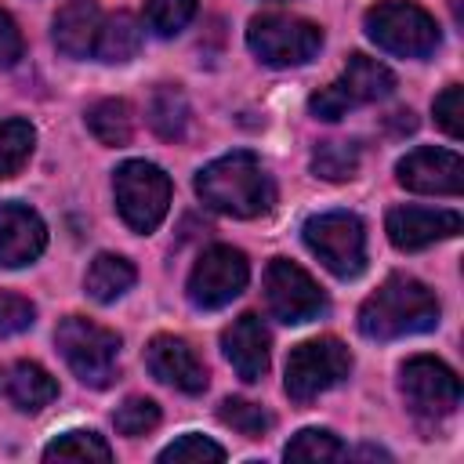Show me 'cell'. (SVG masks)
I'll list each match as a JSON object with an SVG mask.
<instances>
[{
  "mask_svg": "<svg viewBox=\"0 0 464 464\" xmlns=\"http://www.w3.org/2000/svg\"><path fill=\"white\" fill-rule=\"evenodd\" d=\"M199 199L228 218H261L276 203V185L254 152H228L196 174Z\"/></svg>",
  "mask_w": 464,
  "mask_h": 464,
  "instance_id": "cell-1",
  "label": "cell"
},
{
  "mask_svg": "<svg viewBox=\"0 0 464 464\" xmlns=\"http://www.w3.org/2000/svg\"><path fill=\"white\" fill-rule=\"evenodd\" d=\"M439 323V297L413 276H388L359 308V330L373 341L424 334Z\"/></svg>",
  "mask_w": 464,
  "mask_h": 464,
  "instance_id": "cell-2",
  "label": "cell"
},
{
  "mask_svg": "<svg viewBox=\"0 0 464 464\" xmlns=\"http://www.w3.org/2000/svg\"><path fill=\"white\" fill-rule=\"evenodd\" d=\"M54 344L69 370L87 384V388H109L120 373V337L94 319L83 315H65L54 330Z\"/></svg>",
  "mask_w": 464,
  "mask_h": 464,
  "instance_id": "cell-3",
  "label": "cell"
},
{
  "mask_svg": "<svg viewBox=\"0 0 464 464\" xmlns=\"http://www.w3.org/2000/svg\"><path fill=\"white\" fill-rule=\"evenodd\" d=\"M366 33L377 47L402 58H428L439 47L435 18L413 0H381L366 11Z\"/></svg>",
  "mask_w": 464,
  "mask_h": 464,
  "instance_id": "cell-4",
  "label": "cell"
},
{
  "mask_svg": "<svg viewBox=\"0 0 464 464\" xmlns=\"http://www.w3.org/2000/svg\"><path fill=\"white\" fill-rule=\"evenodd\" d=\"M116 210L134 232H152L170 207V178L149 160H127L112 178Z\"/></svg>",
  "mask_w": 464,
  "mask_h": 464,
  "instance_id": "cell-5",
  "label": "cell"
},
{
  "mask_svg": "<svg viewBox=\"0 0 464 464\" xmlns=\"http://www.w3.org/2000/svg\"><path fill=\"white\" fill-rule=\"evenodd\" d=\"M246 44L265 65L286 69V65H304L308 58L319 54L323 29L297 14H257L246 25Z\"/></svg>",
  "mask_w": 464,
  "mask_h": 464,
  "instance_id": "cell-6",
  "label": "cell"
},
{
  "mask_svg": "<svg viewBox=\"0 0 464 464\" xmlns=\"http://www.w3.org/2000/svg\"><path fill=\"white\" fill-rule=\"evenodd\" d=\"M304 243L337 279H355L366 268V228L348 210H330V214L308 218Z\"/></svg>",
  "mask_w": 464,
  "mask_h": 464,
  "instance_id": "cell-7",
  "label": "cell"
},
{
  "mask_svg": "<svg viewBox=\"0 0 464 464\" xmlns=\"http://www.w3.org/2000/svg\"><path fill=\"white\" fill-rule=\"evenodd\" d=\"M352 373V352L337 337H312L297 344L286 359V395L294 402H312Z\"/></svg>",
  "mask_w": 464,
  "mask_h": 464,
  "instance_id": "cell-8",
  "label": "cell"
},
{
  "mask_svg": "<svg viewBox=\"0 0 464 464\" xmlns=\"http://www.w3.org/2000/svg\"><path fill=\"white\" fill-rule=\"evenodd\" d=\"M246 279H250V265L243 250L225 246V243L207 246L188 272V301L203 312L225 308L232 297L243 294Z\"/></svg>",
  "mask_w": 464,
  "mask_h": 464,
  "instance_id": "cell-9",
  "label": "cell"
},
{
  "mask_svg": "<svg viewBox=\"0 0 464 464\" xmlns=\"http://www.w3.org/2000/svg\"><path fill=\"white\" fill-rule=\"evenodd\" d=\"M265 301L279 323H308L326 312V294L294 261L272 257L265 268Z\"/></svg>",
  "mask_w": 464,
  "mask_h": 464,
  "instance_id": "cell-10",
  "label": "cell"
},
{
  "mask_svg": "<svg viewBox=\"0 0 464 464\" xmlns=\"http://www.w3.org/2000/svg\"><path fill=\"white\" fill-rule=\"evenodd\" d=\"M399 388L406 406L420 417H446L460 406V381L435 355H413L399 370Z\"/></svg>",
  "mask_w": 464,
  "mask_h": 464,
  "instance_id": "cell-11",
  "label": "cell"
},
{
  "mask_svg": "<svg viewBox=\"0 0 464 464\" xmlns=\"http://www.w3.org/2000/svg\"><path fill=\"white\" fill-rule=\"evenodd\" d=\"M399 185L424 196H460L464 188V163L453 149H413L395 167Z\"/></svg>",
  "mask_w": 464,
  "mask_h": 464,
  "instance_id": "cell-12",
  "label": "cell"
},
{
  "mask_svg": "<svg viewBox=\"0 0 464 464\" xmlns=\"http://www.w3.org/2000/svg\"><path fill=\"white\" fill-rule=\"evenodd\" d=\"M145 366L156 381L185 392V395H199L207 392V366L203 359L196 355V348L181 337H170V334H156L145 348Z\"/></svg>",
  "mask_w": 464,
  "mask_h": 464,
  "instance_id": "cell-13",
  "label": "cell"
},
{
  "mask_svg": "<svg viewBox=\"0 0 464 464\" xmlns=\"http://www.w3.org/2000/svg\"><path fill=\"white\" fill-rule=\"evenodd\" d=\"M384 228L399 250H424L439 239H453L460 232V214L431 207H392Z\"/></svg>",
  "mask_w": 464,
  "mask_h": 464,
  "instance_id": "cell-14",
  "label": "cell"
},
{
  "mask_svg": "<svg viewBox=\"0 0 464 464\" xmlns=\"http://www.w3.org/2000/svg\"><path fill=\"white\" fill-rule=\"evenodd\" d=\"M47 225L25 203H0V265L18 268L44 254Z\"/></svg>",
  "mask_w": 464,
  "mask_h": 464,
  "instance_id": "cell-15",
  "label": "cell"
},
{
  "mask_svg": "<svg viewBox=\"0 0 464 464\" xmlns=\"http://www.w3.org/2000/svg\"><path fill=\"white\" fill-rule=\"evenodd\" d=\"M221 348L243 381L254 384L268 373V330L254 312H243L239 319H232V326H225Z\"/></svg>",
  "mask_w": 464,
  "mask_h": 464,
  "instance_id": "cell-16",
  "label": "cell"
},
{
  "mask_svg": "<svg viewBox=\"0 0 464 464\" xmlns=\"http://www.w3.org/2000/svg\"><path fill=\"white\" fill-rule=\"evenodd\" d=\"M102 33V11L94 0H69L54 14V47L69 58H87L94 54Z\"/></svg>",
  "mask_w": 464,
  "mask_h": 464,
  "instance_id": "cell-17",
  "label": "cell"
},
{
  "mask_svg": "<svg viewBox=\"0 0 464 464\" xmlns=\"http://www.w3.org/2000/svg\"><path fill=\"white\" fill-rule=\"evenodd\" d=\"M0 395L14 406V410H25V413H36L44 410L47 402H54L58 395V384L54 377L40 366V362H11L7 370H0Z\"/></svg>",
  "mask_w": 464,
  "mask_h": 464,
  "instance_id": "cell-18",
  "label": "cell"
},
{
  "mask_svg": "<svg viewBox=\"0 0 464 464\" xmlns=\"http://www.w3.org/2000/svg\"><path fill=\"white\" fill-rule=\"evenodd\" d=\"M348 94L352 105H362V102H377V98H388L395 91V76L384 62L377 58H366V54H352L341 80H337Z\"/></svg>",
  "mask_w": 464,
  "mask_h": 464,
  "instance_id": "cell-19",
  "label": "cell"
},
{
  "mask_svg": "<svg viewBox=\"0 0 464 464\" xmlns=\"http://www.w3.org/2000/svg\"><path fill=\"white\" fill-rule=\"evenodd\" d=\"M134 279H138V272H134V265L127 261V257H120V254H98L94 261H91V268H87V279H83V286H87V294L94 297V301H116V297H123L130 286H134Z\"/></svg>",
  "mask_w": 464,
  "mask_h": 464,
  "instance_id": "cell-20",
  "label": "cell"
},
{
  "mask_svg": "<svg viewBox=\"0 0 464 464\" xmlns=\"http://www.w3.org/2000/svg\"><path fill=\"white\" fill-rule=\"evenodd\" d=\"M141 47V22L127 11L112 14V18H102V33H98V44H94V54L102 62H127L134 58Z\"/></svg>",
  "mask_w": 464,
  "mask_h": 464,
  "instance_id": "cell-21",
  "label": "cell"
},
{
  "mask_svg": "<svg viewBox=\"0 0 464 464\" xmlns=\"http://www.w3.org/2000/svg\"><path fill=\"white\" fill-rule=\"evenodd\" d=\"M87 127L102 145H127L134 134V112L123 98H102L87 109Z\"/></svg>",
  "mask_w": 464,
  "mask_h": 464,
  "instance_id": "cell-22",
  "label": "cell"
},
{
  "mask_svg": "<svg viewBox=\"0 0 464 464\" xmlns=\"http://www.w3.org/2000/svg\"><path fill=\"white\" fill-rule=\"evenodd\" d=\"M149 127L160 138H167V141L185 134V127H188V102H185V94L178 87H170V83L156 87V94L149 102Z\"/></svg>",
  "mask_w": 464,
  "mask_h": 464,
  "instance_id": "cell-23",
  "label": "cell"
},
{
  "mask_svg": "<svg viewBox=\"0 0 464 464\" xmlns=\"http://www.w3.org/2000/svg\"><path fill=\"white\" fill-rule=\"evenodd\" d=\"M44 460H112V450L98 431L76 428V431H62L58 439H51L44 446Z\"/></svg>",
  "mask_w": 464,
  "mask_h": 464,
  "instance_id": "cell-24",
  "label": "cell"
},
{
  "mask_svg": "<svg viewBox=\"0 0 464 464\" xmlns=\"http://www.w3.org/2000/svg\"><path fill=\"white\" fill-rule=\"evenodd\" d=\"M36 145V130L25 120H0V178H14Z\"/></svg>",
  "mask_w": 464,
  "mask_h": 464,
  "instance_id": "cell-25",
  "label": "cell"
},
{
  "mask_svg": "<svg viewBox=\"0 0 464 464\" xmlns=\"http://www.w3.org/2000/svg\"><path fill=\"white\" fill-rule=\"evenodd\" d=\"M312 170H315V178H326V181L355 178V170H359V145H352V141H323V145H315Z\"/></svg>",
  "mask_w": 464,
  "mask_h": 464,
  "instance_id": "cell-26",
  "label": "cell"
},
{
  "mask_svg": "<svg viewBox=\"0 0 464 464\" xmlns=\"http://www.w3.org/2000/svg\"><path fill=\"white\" fill-rule=\"evenodd\" d=\"M283 457L286 460H337V457H344V446L326 428H304L286 442Z\"/></svg>",
  "mask_w": 464,
  "mask_h": 464,
  "instance_id": "cell-27",
  "label": "cell"
},
{
  "mask_svg": "<svg viewBox=\"0 0 464 464\" xmlns=\"http://www.w3.org/2000/svg\"><path fill=\"white\" fill-rule=\"evenodd\" d=\"M218 417H221V424H228L232 431H239L246 439H261L272 428V413L250 399H225Z\"/></svg>",
  "mask_w": 464,
  "mask_h": 464,
  "instance_id": "cell-28",
  "label": "cell"
},
{
  "mask_svg": "<svg viewBox=\"0 0 464 464\" xmlns=\"http://www.w3.org/2000/svg\"><path fill=\"white\" fill-rule=\"evenodd\" d=\"M196 14V0H145V25L156 36L181 33Z\"/></svg>",
  "mask_w": 464,
  "mask_h": 464,
  "instance_id": "cell-29",
  "label": "cell"
},
{
  "mask_svg": "<svg viewBox=\"0 0 464 464\" xmlns=\"http://www.w3.org/2000/svg\"><path fill=\"white\" fill-rule=\"evenodd\" d=\"M112 424L120 435L127 439H138V435H149L156 424H160V406L145 395H130L116 413H112Z\"/></svg>",
  "mask_w": 464,
  "mask_h": 464,
  "instance_id": "cell-30",
  "label": "cell"
},
{
  "mask_svg": "<svg viewBox=\"0 0 464 464\" xmlns=\"http://www.w3.org/2000/svg\"><path fill=\"white\" fill-rule=\"evenodd\" d=\"M160 460L163 464H203V460H225V450L218 442H210L207 435L199 431H188L181 439H174L167 450H160Z\"/></svg>",
  "mask_w": 464,
  "mask_h": 464,
  "instance_id": "cell-31",
  "label": "cell"
},
{
  "mask_svg": "<svg viewBox=\"0 0 464 464\" xmlns=\"http://www.w3.org/2000/svg\"><path fill=\"white\" fill-rule=\"evenodd\" d=\"M33 319H36V308H33L29 297L0 290V337H11V334L29 330Z\"/></svg>",
  "mask_w": 464,
  "mask_h": 464,
  "instance_id": "cell-32",
  "label": "cell"
},
{
  "mask_svg": "<svg viewBox=\"0 0 464 464\" xmlns=\"http://www.w3.org/2000/svg\"><path fill=\"white\" fill-rule=\"evenodd\" d=\"M435 123H439L450 138H460V134H464V87H460V83H450V87L435 98Z\"/></svg>",
  "mask_w": 464,
  "mask_h": 464,
  "instance_id": "cell-33",
  "label": "cell"
},
{
  "mask_svg": "<svg viewBox=\"0 0 464 464\" xmlns=\"http://www.w3.org/2000/svg\"><path fill=\"white\" fill-rule=\"evenodd\" d=\"M308 109L319 116V120H341L348 109H352V102H348V94H344V87L334 80V83H326V87H319L312 98H308Z\"/></svg>",
  "mask_w": 464,
  "mask_h": 464,
  "instance_id": "cell-34",
  "label": "cell"
},
{
  "mask_svg": "<svg viewBox=\"0 0 464 464\" xmlns=\"http://www.w3.org/2000/svg\"><path fill=\"white\" fill-rule=\"evenodd\" d=\"M22 58V33L7 11H0V65H14Z\"/></svg>",
  "mask_w": 464,
  "mask_h": 464,
  "instance_id": "cell-35",
  "label": "cell"
}]
</instances>
